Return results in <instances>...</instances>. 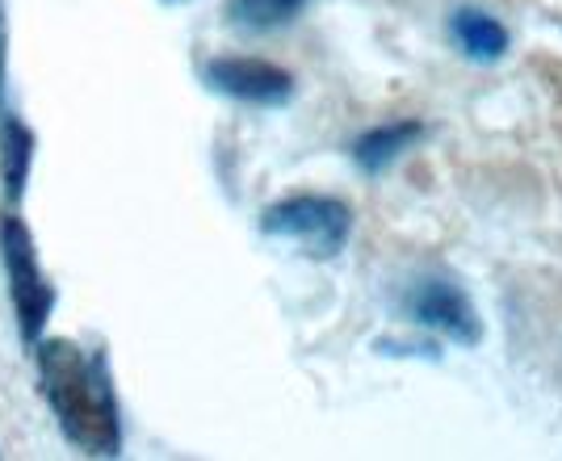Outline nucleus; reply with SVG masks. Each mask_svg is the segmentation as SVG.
<instances>
[{"instance_id": "9d476101", "label": "nucleus", "mask_w": 562, "mask_h": 461, "mask_svg": "<svg viewBox=\"0 0 562 461\" xmlns=\"http://www.w3.org/2000/svg\"><path fill=\"white\" fill-rule=\"evenodd\" d=\"M4 64H9V22H4V0H0V110H4Z\"/></svg>"}, {"instance_id": "1a4fd4ad", "label": "nucleus", "mask_w": 562, "mask_h": 461, "mask_svg": "<svg viewBox=\"0 0 562 461\" xmlns=\"http://www.w3.org/2000/svg\"><path fill=\"white\" fill-rule=\"evenodd\" d=\"M306 9V0H227V22L244 34H273Z\"/></svg>"}, {"instance_id": "39448f33", "label": "nucleus", "mask_w": 562, "mask_h": 461, "mask_svg": "<svg viewBox=\"0 0 562 461\" xmlns=\"http://www.w3.org/2000/svg\"><path fill=\"white\" fill-rule=\"evenodd\" d=\"M202 80L206 89L223 92L239 105H260V110H278L294 97V76L252 55H218L202 68Z\"/></svg>"}, {"instance_id": "6e6552de", "label": "nucleus", "mask_w": 562, "mask_h": 461, "mask_svg": "<svg viewBox=\"0 0 562 461\" xmlns=\"http://www.w3.org/2000/svg\"><path fill=\"white\" fill-rule=\"evenodd\" d=\"M30 164H34V135L25 131L22 117L0 110V177H4V189H9L13 202L22 198Z\"/></svg>"}, {"instance_id": "0eeeda50", "label": "nucleus", "mask_w": 562, "mask_h": 461, "mask_svg": "<svg viewBox=\"0 0 562 461\" xmlns=\"http://www.w3.org/2000/svg\"><path fill=\"white\" fill-rule=\"evenodd\" d=\"M449 38L470 64H499L508 55V46H513L508 25L492 18L487 9H474V4H458L449 13Z\"/></svg>"}, {"instance_id": "f257e3e1", "label": "nucleus", "mask_w": 562, "mask_h": 461, "mask_svg": "<svg viewBox=\"0 0 562 461\" xmlns=\"http://www.w3.org/2000/svg\"><path fill=\"white\" fill-rule=\"evenodd\" d=\"M38 386L47 398L59 432L89 458H117L122 453V415H117L114 378L105 352L71 345V340H43L38 345Z\"/></svg>"}, {"instance_id": "7ed1b4c3", "label": "nucleus", "mask_w": 562, "mask_h": 461, "mask_svg": "<svg viewBox=\"0 0 562 461\" xmlns=\"http://www.w3.org/2000/svg\"><path fill=\"white\" fill-rule=\"evenodd\" d=\"M260 231L273 239H294L303 244L311 256H340V248L352 235V210L340 198H324V193H294L281 198L260 214Z\"/></svg>"}, {"instance_id": "9b49d317", "label": "nucleus", "mask_w": 562, "mask_h": 461, "mask_svg": "<svg viewBox=\"0 0 562 461\" xmlns=\"http://www.w3.org/2000/svg\"><path fill=\"white\" fill-rule=\"evenodd\" d=\"M165 4H186V0H165Z\"/></svg>"}, {"instance_id": "423d86ee", "label": "nucleus", "mask_w": 562, "mask_h": 461, "mask_svg": "<svg viewBox=\"0 0 562 461\" xmlns=\"http://www.w3.org/2000/svg\"><path fill=\"white\" fill-rule=\"evenodd\" d=\"M424 135H428L424 122H416V117H395V122H382L374 131L352 138L349 156L361 177H382V172H391Z\"/></svg>"}, {"instance_id": "20e7f679", "label": "nucleus", "mask_w": 562, "mask_h": 461, "mask_svg": "<svg viewBox=\"0 0 562 461\" xmlns=\"http://www.w3.org/2000/svg\"><path fill=\"white\" fill-rule=\"evenodd\" d=\"M398 315L407 323H420V327H428V331H437V336H446V340H453V345L462 348L483 345V319H479V311H474L467 290L458 281H449V277H437V273L412 277L398 290Z\"/></svg>"}, {"instance_id": "f03ea898", "label": "nucleus", "mask_w": 562, "mask_h": 461, "mask_svg": "<svg viewBox=\"0 0 562 461\" xmlns=\"http://www.w3.org/2000/svg\"><path fill=\"white\" fill-rule=\"evenodd\" d=\"M0 265L9 277V299H13V315L22 327V340L34 348L43 336L50 311H55V285L47 281L38 252H34V235L18 214L0 218Z\"/></svg>"}]
</instances>
